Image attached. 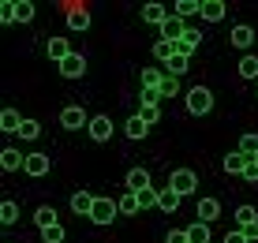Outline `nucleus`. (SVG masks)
I'll list each match as a JSON object with an SVG mask.
<instances>
[{"instance_id":"9d476101","label":"nucleus","mask_w":258,"mask_h":243,"mask_svg":"<svg viewBox=\"0 0 258 243\" xmlns=\"http://www.w3.org/2000/svg\"><path fill=\"white\" fill-rule=\"evenodd\" d=\"M172 15V8L165 4H142V23H154V26H165V19Z\"/></svg>"},{"instance_id":"f3484780","label":"nucleus","mask_w":258,"mask_h":243,"mask_svg":"<svg viewBox=\"0 0 258 243\" xmlns=\"http://www.w3.org/2000/svg\"><path fill=\"white\" fill-rule=\"evenodd\" d=\"M172 15H180V19L202 15V0H176V4H172Z\"/></svg>"},{"instance_id":"c9c22d12","label":"nucleus","mask_w":258,"mask_h":243,"mask_svg":"<svg viewBox=\"0 0 258 243\" xmlns=\"http://www.w3.org/2000/svg\"><path fill=\"white\" fill-rule=\"evenodd\" d=\"M15 12H19V23H30L34 15H38V8H34L30 0H15Z\"/></svg>"},{"instance_id":"2eb2a0df","label":"nucleus","mask_w":258,"mask_h":243,"mask_svg":"<svg viewBox=\"0 0 258 243\" xmlns=\"http://www.w3.org/2000/svg\"><path fill=\"white\" fill-rule=\"evenodd\" d=\"M123 184H127V191L139 195V191H146V187H150V172H146V168H131Z\"/></svg>"},{"instance_id":"b1692460","label":"nucleus","mask_w":258,"mask_h":243,"mask_svg":"<svg viewBox=\"0 0 258 243\" xmlns=\"http://www.w3.org/2000/svg\"><path fill=\"white\" fill-rule=\"evenodd\" d=\"M123 135H127V139H146V135H150V124H142V116H131V120L123 124Z\"/></svg>"},{"instance_id":"cd10ccee","label":"nucleus","mask_w":258,"mask_h":243,"mask_svg":"<svg viewBox=\"0 0 258 243\" xmlns=\"http://www.w3.org/2000/svg\"><path fill=\"white\" fill-rule=\"evenodd\" d=\"M187 64H191V60H187V56H172V60H168V64H165V75H172V79H180V75H187V71H191Z\"/></svg>"},{"instance_id":"f257e3e1","label":"nucleus","mask_w":258,"mask_h":243,"mask_svg":"<svg viewBox=\"0 0 258 243\" xmlns=\"http://www.w3.org/2000/svg\"><path fill=\"white\" fill-rule=\"evenodd\" d=\"M187 112L191 116H206V112H213V94L206 86H195L191 94H187Z\"/></svg>"},{"instance_id":"20e7f679","label":"nucleus","mask_w":258,"mask_h":243,"mask_svg":"<svg viewBox=\"0 0 258 243\" xmlns=\"http://www.w3.org/2000/svg\"><path fill=\"white\" fill-rule=\"evenodd\" d=\"M116 217H120V206L112 202V199H97V202H94V213H90L94 224H112Z\"/></svg>"},{"instance_id":"58836bf2","label":"nucleus","mask_w":258,"mask_h":243,"mask_svg":"<svg viewBox=\"0 0 258 243\" xmlns=\"http://www.w3.org/2000/svg\"><path fill=\"white\" fill-rule=\"evenodd\" d=\"M176 94H180V79L165 75V83H161V97H176Z\"/></svg>"},{"instance_id":"c03bdc74","label":"nucleus","mask_w":258,"mask_h":243,"mask_svg":"<svg viewBox=\"0 0 258 243\" xmlns=\"http://www.w3.org/2000/svg\"><path fill=\"white\" fill-rule=\"evenodd\" d=\"M243 236H247V239H251V243L258 239V221H254V224H247V228H243Z\"/></svg>"},{"instance_id":"c756f323","label":"nucleus","mask_w":258,"mask_h":243,"mask_svg":"<svg viewBox=\"0 0 258 243\" xmlns=\"http://www.w3.org/2000/svg\"><path fill=\"white\" fill-rule=\"evenodd\" d=\"M239 154H243L247 161L258 157V135H243V139H239Z\"/></svg>"},{"instance_id":"4be33fe9","label":"nucleus","mask_w":258,"mask_h":243,"mask_svg":"<svg viewBox=\"0 0 258 243\" xmlns=\"http://www.w3.org/2000/svg\"><path fill=\"white\" fill-rule=\"evenodd\" d=\"M116 206H120V217H131V213H142V210H139V195H135V191H123L120 199H116Z\"/></svg>"},{"instance_id":"39448f33","label":"nucleus","mask_w":258,"mask_h":243,"mask_svg":"<svg viewBox=\"0 0 258 243\" xmlns=\"http://www.w3.org/2000/svg\"><path fill=\"white\" fill-rule=\"evenodd\" d=\"M0 168L4 172H19V168H26V154L15 150V146H4L0 150Z\"/></svg>"},{"instance_id":"6e6552de","label":"nucleus","mask_w":258,"mask_h":243,"mask_svg":"<svg viewBox=\"0 0 258 243\" xmlns=\"http://www.w3.org/2000/svg\"><path fill=\"white\" fill-rule=\"evenodd\" d=\"M183 34H187V23H183L180 15H168L165 26H161V41H180Z\"/></svg>"},{"instance_id":"393cba45","label":"nucleus","mask_w":258,"mask_h":243,"mask_svg":"<svg viewBox=\"0 0 258 243\" xmlns=\"http://www.w3.org/2000/svg\"><path fill=\"white\" fill-rule=\"evenodd\" d=\"M34 224H38V228L60 224V221H56V210H52V206H38V210H34Z\"/></svg>"},{"instance_id":"0eeeda50","label":"nucleus","mask_w":258,"mask_h":243,"mask_svg":"<svg viewBox=\"0 0 258 243\" xmlns=\"http://www.w3.org/2000/svg\"><path fill=\"white\" fill-rule=\"evenodd\" d=\"M86 131H90L94 142H109L112 139V120H109V116H90V128H86Z\"/></svg>"},{"instance_id":"5701e85b","label":"nucleus","mask_w":258,"mask_h":243,"mask_svg":"<svg viewBox=\"0 0 258 243\" xmlns=\"http://www.w3.org/2000/svg\"><path fill=\"white\" fill-rule=\"evenodd\" d=\"M157 210H165L168 217H172V213L180 210V195H176L172 187H161V202H157Z\"/></svg>"},{"instance_id":"dca6fc26","label":"nucleus","mask_w":258,"mask_h":243,"mask_svg":"<svg viewBox=\"0 0 258 243\" xmlns=\"http://www.w3.org/2000/svg\"><path fill=\"white\" fill-rule=\"evenodd\" d=\"M68 56H71V45H68V38H49V60L64 64Z\"/></svg>"},{"instance_id":"c85d7f7f","label":"nucleus","mask_w":258,"mask_h":243,"mask_svg":"<svg viewBox=\"0 0 258 243\" xmlns=\"http://www.w3.org/2000/svg\"><path fill=\"white\" fill-rule=\"evenodd\" d=\"M157 202H161V191H157V187H146V191H139V210H154Z\"/></svg>"},{"instance_id":"f8f14e48","label":"nucleus","mask_w":258,"mask_h":243,"mask_svg":"<svg viewBox=\"0 0 258 243\" xmlns=\"http://www.w3.org/2000/svg\"><path fill=\"white\" fill-rule=\"evenodd\" d=\"M83 71H86V60L79 56V52H71L64 64H60V75L64 79H83Z\"/></svg>"},{"instance_id":"9b49d317","label":"nucleus","mask_w":258,"mask_h":243,"mask_svg":"<svg viewBox=\"0 0 258 243\" xmlns=\"http://www.w3.org/2000/svg\"><path fill=\"white\" fill-rule=\"evenodd\" d=\"M94 195L90 191H75V195H71V210H75L79 213V217H90V213H94Z\"/></svg>"},{"instance_id":"f03ea898","label":"nucleus","mask_w":258,"mask_h":243,"mask_svg":"<svg viewBox=\"0 0 258 243\" xmlns=\"http://www.w3.org/2000/svg\"><path fill=\"white\" fill-rule=\"evenodd\" d=\"M168 187H172V191H176V195L183 199V195H195L199 179H195V172H191V168H176V172L168 176Z\"/></svg>"},{"instance_id":"37998d69","label":"nucleus","mask_w":258,"mask_h":243,"mask_svg":"<svg viewBox=\"0 0 258 243\" xmlns=\"http://www.w3.org/2000/svg\"><path fill=\"white\" fill-rule=\"evenodd\" d=\"M243 179H247V184H258V165H254V161L243 168Z\"/></svg>"},{"instance_id":"f704fd0d","label":"nucleus","mask_w":258,"mask_h":243,"mask_svg":"<svg viewBox=\"0 0 258 243\" xmlns=\"http://www.w3.org/2000/svg\"><path fill=\"white\" fill-rule=\"evenodd\" d=\"M0 23H19V12H15V0H4V4H0Z\"/></svg>"},{"instance_id":"7ed1b4c3","label":"nucleus","mask_w":258,"mask_h":243,"mask_svg":"<svg viewBox=\"0 0 258 243\" xmlns=\"http://www.w3.org/2000/svg\"><path fill=\"white\" fill-rule=\"evenodd\" d=\"M60 128H68V131H83V128H90V116L83 112V105H68V109L60 112Z\"/></svg>"},{"instance_id":"473e14b6","label":"nucleus","mask_w":258,"mask_h":243,"mask_svg":"<svg viewBox=\"0 0 258 243\" xmlns=\"http://www.w3.org/2000/svg\"><path fill=\"white\" fill-rule=\"evenodd\" d=\"M41 239L45 243H64L68 232H64V224H49V228H41Z\"/></svg>"},{"instance_id":"aec40b11","label":"nucleus","mask_w":258,"mask_h":243,"mask_svg":"<svg viewBox=\"0 0 258 243\" xmlns=\"http://www.w3.org/2000/svg\"><path fill=\"white\" fill-rule=\"evenodd\" d=\"M19 128H23V116L15 112V109H4V112H0V131H8V135H19Z\"/></svg>"},{"instance_id":"ea45409f","label":"nucleus","mask_w":258,"mask_h":243,"mask_svg":"<svg viewBox=\"0 0 258 243\" xmlns=\"http://www.w3.org/2000/svg\"><path fill=\"white\" fill-rule=\"evenodd\" d=\"M168 243H191L187 239V228H172V232H168Z\"/></svg>"},{"instance_id":"4468645a","label":"nucleus","mask_w":258,"mask_h":243,"mask_svg":"<svg viewBox=\"0 0 258 243\" xmlns=\"http://www.w3.org/2000/svg\"><path fill=\"white\" fill-rule=\"evenodd\" d=\"M225 12H228L225 0H202V19H206V23H221Z\"/></svg>"},{"instance_id":"a18cd8bd","label":"nucleus","mask_w":258,"mask_h":243,"mask_svg":"<svg viewBox=\"0 0 258 243\" xmlns=\"http://www.w3.org/2000/svg\"><path fill=\"white\" fill-rule=\"evenodd\" d=\"M254 165H258V157H254Z\"/></svg>"},{"instance_id":"a19ab883","label":"nucleus","mask_w":258,"mask_h":243,"mask_svg":"<svg viewBox=\"0 0 258 243\" xmlns=\"http://www.w3.org/2000/svg\"><path fill=\"white\" fill-rule=\"evenodd\" d=\"M161 101V90H142V105H157Z\"/></svg>"},{"instance_id":"2f4dec72","label":"nucleus","mask_w":258,"mask_h":243,"mask_svg":"<svg viewBox=\"0 0 258 243\" xmlns=\"http://www.w3.org/2000/svg\"><path fill=\"white\" fill-rule=\"evenodd\" d=\"M172 56H176V41H157V45H154V60H161V64H168Z\"/></svg>"},{"instance_id":"79ce46f5","label":"nucleus","mask_w":258,"mask_h":243,"mask_svg":"<svg viewBox=\"0 0 258 243\" xmlns=\"http://www.w3.org/2000/svg\"><path fill=\"white\" fill-rule=\"evenodd\" d=\"M225 243H251V239L243 236V228H232V232H228V236H225Z\"/></svg>"},{"instance_id":"4c0bfd02","label":"nucleus","mask_w":258,"mask_h":243,"mask_svg":"<svg viewBox=\"0 0 258 243\" xmlns=\"http://www.w3.org/2000/svg\"><path fill=\"white\" fill-rule=\"evenodd\" d=\"M19 135H23V139H38V135H41V124L26 116V120H23V128H19Z\"/></svg>"},{"instance_id":"e433bc0d","label":"nucleus","mask_w":258,"mask_h":243,"mask_svg":"<svg viewBox=\"0 0 258 243\" xmlns=\"http://www.w3.org/2000/svg\"><path fill=\"white\" fill-rule=\"evenodd\" d=\"M139 116H142V124H150V128H154V124L161 120V105H142Z\"/></svg>"},{"instance_id":"7c9ffc66","label":"nucleus","mask_w":258,"mask_h":243,"mask_svg":"<svg viewBox=\"0 0 258 243\" xmlns=\"http://www.w3.org/2000/svg\"><path fill=\"white\" fill-rule=\"evenodd\" d=\"M254 221H258L254 206H239V210H236V228H247V224H254Z\"/></svg>"},{"instance_id":"423d86ee","label":"nucleus","mask_w":258,"mask_h":243,"mask_svg":"<svg viewBox=\"0 0 258 243\" xmlns=\"http://www.w3.org/2000/svg\"><path fill=\"white\" fill-rule=\"evenodd\" d=\"M49 168H52V157H49V154H26V168H23L26 176L41 179V176L49 172Z\"/></svg>"},{"instance_id":"6ab92c4d","label":"nucleus","mask_w":258,"mask_h":243,"mask_svg":"<svg viewBox=\"0 0 258 243\" xmlns=\"http://www.w3.org/2000/svg\"><path fill=\"white\" fill-rule=\"evenodd\" d=\"M165 68H142V90H161Z\"/></svg>"},{"instance_id":"72a5a7b5","label":"nucleus","mask_w":258,"mask_h":243,"mask_svg":"<svg viewBox=\"0 0 258 243\" xmlns=\"http://www.w3.org/2000/svg\"><path fill=\"white\" fill-rule=\"evenodd\" d=\"M239 75L243 79H258V56H243L239 60Z\"/></svg>"},{"instance_id":"412c9836","label":"nucleus","mask_w":258,"mask_h":243,"mask_svg":"<svg viewBox=\"0 0 258 243\" xmlns=\"http://www.w3.org/2000/svg\"><path fill=\"white\" fill-rule=\"evenodd\" d=\"M221 165H225V172H228V176H243V168L251 165V161H247V157L236 150V154H228L225 161H221Z\"/></svg>"},{"instance_id":"a211bd4d","label":"nucleus","mask_w":258,"mask_h":243,"mask_svg":"<svg viewBox=\"0 0 258 243\" xmlns=\"http://www.w3.org/2000/svg\"><path fill=\"white\" fill-rule=\"evenodd\" d=\"M221 217V202L217 199H199V221H217Z\"/></svg>"},{"instance_id":"bb28decb","label":"nucleus","mask_w":258,"mask_h":243,"mask_svg":"<svg viewBox=\"0 0 258 243\" xmlns=\"http://www.w3.org/2000/svg\"><path fill=\"white\" fill-rule=\"evenodd\" d=\"M15 221H19V202L4 199L0 202V224H15Z\"/></svg>"},{"instance_id":"ddd939ff","label":"nucleus","mask_w":258,"mask_h":243,"mask_svg":"<svg viewBox=\"0 0 258 243\" xmlns=\"http://www.w3.org/2000/svg\"><path fill=\"white\" fill-rule=\"evenodd\" d=\"M228 38H232L236 49H251V45H254V30H251L247 23H239V26H232V34H228Z\"/></svg>"},{"instance_id":"1a4fd4ad","label":"nucleus","mask_w":258,"mask_h":243,"mask_svg":"<svg viewBox=\"0 0 258 243\" xmlns=\"http://www.w3.org/2000/svg\"><path fill=\"white\" fill-rule=\"evenodd\" d=\"M68 30L71 34L90 30V12H86V8H68Z\"/></svg>"},{"instance_id":"a878e982","label":"nucleus","mask_w":258,"mask_h":243,"mask_svg":"<svg viewBox=\"0 0 258 243\" xmlns=\"http://www.w3.org/2000/svg\"><path fill=\"white\" fill-rule=\"evenodd\" d=\"M187 239H191V243H210V224H206V221L187 224Z\"/></svg>"}]
</instances>
